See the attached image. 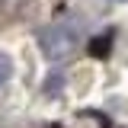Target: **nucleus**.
<instances>
[{
	"instance_id": "nucleus-2",
	"label": "nucleus",
	"mask_w": 128,
	"mask_h": 128,
	"mask_svg": "<svg viewBox=\"0 0 128 128\" xmlns=\"http://www.w3.org/2000/svg\"><path fill=\"white\" fill-rule=\"evenodd\" d=\"M10 74H13V70H10V61H0V86L10 80Z\"/></svg>"
},
{
	"instance_id": "nucleus-3",
	"label": "nucleus",
	"mask_w": 128,
	"mask_h": 128,
	"mask_svg": "<svg viewBox=\"0 0 128 128\" xmlns=\"http://www.w3.org/2000/svg\"><path fill=\"white\" fill-rule=\"evenodd\" d=\"M118 3H122V0H118Z\"/></svg>"
},
{
	"instance_id": "nucleus-1",
	"label": "nucleus",
	"mask_w": 128,
	"mask_h": 128,
	"mask_svg": "<svg viewBox=\"0 0 128 128\" xmlns=\"http://www.w3.org/2000/svg\"><path fill=\"white\" fill-rule=\"evenodd\" d=\"M35 38H38V48L48 61H64L77 51V35L67 26H45V29H38Z\"/></svg>"
}]
</instances>
